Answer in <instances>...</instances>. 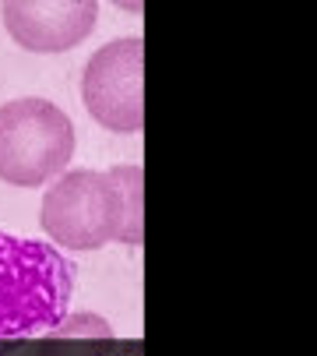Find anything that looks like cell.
I'll list each match as a JSON object with an SVG mask.
<instances>
[{
  "mask_svg": "<svg viewBox=\"0 0 317 356\" xmlns=\"http://www.w3.org/2000/svg\"><path fill=\"white\" fill-rule=\"evenodd\" d=\"M71 296L74 275L57 247L0 233V339L57 328L67 318Z\"/></svg>",
  "mask_w": 317,
  "mask_h": 356,
  "instance_id": "6da1fadb",
  "label": "cell"
},
{
  "mask_svg": "<svg viewBox=\"0 0 317 356\" xmlns=\"http://www.w3.org/2000/svg\"><path fill=\"white\" fill-rule=\"evenodd\" d=\"M78 148L71 117L42 95L0 106V180L11 187H42L57 180Z\"/></svg>",
  "mask_w": 317,
  "mask_h": 356,
  "instance_id": "7a4b0ae2",
  "label": "cell"
},
{
  "mask_svg": "<svg viewBox=\"0 0 317 356\" xmlns=\"http://www.w3.org/2000/svg\"><path fill=\"white\" fill-rule=\"evenodd\" d=\"M39 226L49 243L88 254L120 236V197L99 170H64L42 191Z\"/></svg>",
  "mask_w": 317,
  "mask_h": 356,
  "instance_id": "3957f363",
  "label": "cell"
},
{
  "mask_svg": "<svg viewBox=\"0 0 317 356\" xmlns=\"http://www.w3.org/2000/svg\"><path fill=\"white\" fill-rule=\"evenodd\" d=\"M81 103L110 134L145 131V39L120 35L99 46L81 71Z\"/></svg>",
  "mask_w": 317,
  "mask_h": 356,
  "instance_id": "277c9868",
  "label": "cell"
},
{
  "mask_svg": "<svg viewBox=\"0 0 317 356\" xmlns=\"http://www.w3.org/2000/svg\"><path fill=\"white\" fill-rule=\"evenodd\" d=\"M8 35L29 54H67L99 22L95 0H8L0 8Z\"/></svg>",
  "mask_w": 317,
  "mask_h": 356,
  "instance_id": "5b68a950",
  "label": "cell"
},
{
  "mask_svg": "<svg viewBox=\"0 0 317 356\" xmlns=\"http://www.w3.org/2000/svg\"><path fill=\"white\" fill-rule=\"evenodd\" d=\"M106 177H110V184H113V191L120 197V236H117V243L138 250L141 247V222H145V216H141L145 212V201H141L145 173H141L138 163H120Z\"/></svg>",
  "mask_w": 317,
  "mask_h": 356,
  "instance_id": "8992f818",
  "label": "cell"
},
{
  "mask_svg": "<svg viewBox=\"0 0 317 356\" xmlns=\"http://www.w3.org/2000/svg\"><path fill=\"white\" fill-rule=\"evenodd\" d=\"M49 335H95V339H106V335H113V325L106 318H99V314H71L57 328H49Z\"/></svg>",
  "mask_w": 317,
  "mask_h": 356,
  "instance_id": "52a82bcc",
  "label": "cell"
}]
</instances>
